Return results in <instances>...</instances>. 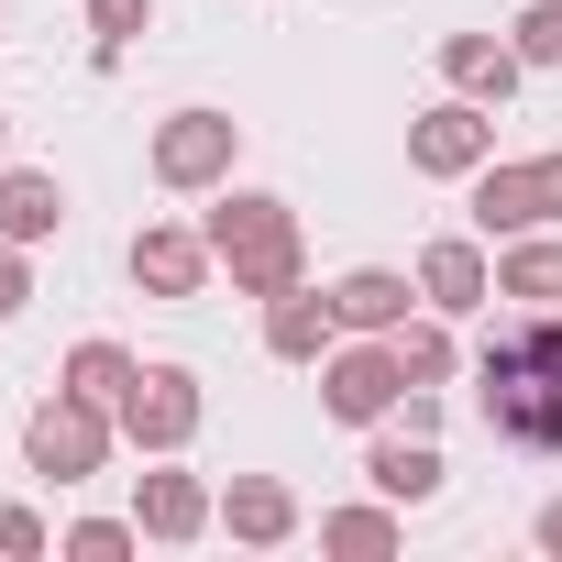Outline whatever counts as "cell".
Listing matches in <instances>:
<instances>
[{"instance_id": "1", "label": "cell", "mask_w": 562, "mask_h": 562, "mask_svg": "<svg viewBox=\"0 0 562 562\" xmlns=\"http://www.w3.org/2000/svg\"><path fill=\"white\" fill-rule=\"evenodd\" d=\"M474 419L518 452H562V310H529L474 353Z\"/></svg>"}, {"instance_id": "2", "label": "cell", "mask_w": 562, "mask_h": 562, "mask_svg": "<svg viewBox=\"0 0 562 562\" xmlns=\"http://www.w3.org/2000/svg\"><path fill=\"white\" fill-rule=\"evenodd\" d=\"M210 254H221V276H232V299H288L299 276H310V243H299V210L288 199H265V188H210Z\"/></svg>"}, {"instance_id": "3", "label": "cell", "mask_w": 562, "mask_h": 562, "mask_svg": "<svg viewBox=\"0 0 562 562\" xmlns=\"http://www.w3.org/2000/svg\"><path fill=\"white\" fill-rule=\"evenodd\" d=\"M111 441H122V419H111L100 397H78V386H56V397L23 408V463H34L45 485H89V474L111 463Z\"/></svg>"}, {"instance_id": "4", "label": "cell", "mask_w": 562, "mask_h": 562, "mask_svg": "<svg viewBox=\"0 0 562 562\" xmlns=\"http://www.w3.org/2000/svg\"><path fill=\"white\" fill-rule=\"evenodd\" d=\"M321 408H331L342 430H386V419L408 408V364H397V342H386V331H342V342L321 353Z\"/></svg>"}, {"instance_id": "5", "label": "cell", "mask_w": 562, "mask_h": 562, "mask_svg": "<svg viewBox=\"0 0 562 562\" xmlns=\"http://www.w3.org/2000/svg\"><path fill=\"white\" fill-rule=\"evenodd\" d=\"M463 188H474V232H485V243L540 232V221H562V144H551V155H485Z\"/></svg>"}, {"instance_id": "6", "label": "cell", "mask_w": 562, "mask_h": 562, "mask_svg": "<svg viewBox=\"0 0 562 562\" xmlns=\"http://www.w3.org/2000/svg\"><path fill=\"white\" fill-rule=\"evenodd\" d=\"M232 155H243V122H232V111H166V122H155V144H144L155 188H177V199L232 188Z\"/></svg>"}, {"instance_id": "7", "label": "cell", "mask_w": 562, "mask_h": 562, "mask_svg": "<svg viewBox=\"0 0 562 562\" xmlns=\"http://www.w3.org/2000/svg\"><path fill=\"white\" fill-rule=\"evenodd\" d=\"M199 419H210V397H199V375L188 364H144L133 375V397H122V441L155 463V452H188L199 441Z\"/></svg>"}, {"instance_id": "8", "label": "cell", "mask_w": 562, "mask_h": 562, "mask_svg": "<svg viewBox=\"0 0 562 562\" xmlns=\"http://www.w3.org/2000/svg\"><path fill=\"white\" fill-rule=\"evenodd\" d=\"M485 155H496V111H485V100H463V89H452V100H430V111L408 122V166H419V177H474Z\"/></svg>"}, {"instance_id": "9", "label": "cell", "mask_w": 562, "mask_h": 562, "mask_svg": "<svg viewBox=\"0 0 562 562\" xmlns=\"http://www.w3.org/2000/svg\"><path fill=\"white\" fill-rule=\"evenodd\" d=\"M210 276H221L210 232H188V221H144V232H133V288H144V299H199Z\"/></svg>"}, {"instance_id": "10", "label": "cell", "mask_w": 562, "mask_h": 562, "mask_svg": "<svg viewBox=\"0 0 562 562\" xmlns=\"http://www.w3.org/2000/svg\"><path fill=\"white\" fill-rule=\"evenodd\" d=\"M133 518H144V540H199V529H221V496L177 452H155V474H133Z\"/></svg>"}, {"instance_id": "11", "label": "cell", "mask_w": 562, "mask_h": 562, "mask_svg": "<svg viewBox=\"0 0 562 562\" xmlns=\"http://www.w3.org/2000/svg\"><path fill=\"white\" fill-rule=\"evenodd\" d=\"M419 299H430L441 321H474V310L496 299V254H485L474 232H441V243L419 254Z\"/></svg>"}, {"instance_id": "12", "label": "cell", "mask_w": 562, "mask_h": 562, "mask_svg": "<svg viewBox=\"0 0 562 562\" xmlns=\"http://www.w3.org/2000/svg\"><path fill=\"white\" fill-rule=\"evenodd\" d=\"M419 310H430V299L408 288L397 265H353V276H331V321H342V331H408Z\"/></svg>"}, {"instance_id": "13", "label": "cell", "mask_w": 562, "mask_h": 562, "mask_svg": "<svg viewBox=\"0 0 562 562\" xmlns=\"http://www.w3.org/2000/svg\"><path fill=\"white\" fill-rule=\"evenodd\" d=\"M441 78H452L463 100L507 111V100H518V78H529V56H518L507 34H441Z\"/></svg>"}, {"instance_id": "14", "label": "cell", "mask_w": 562, "mask_h": 562, "mask_svg": "<svg viewBox=\"0 0 562 562\" xmlns=\"http://www.w3.org/2000/svg\"><path fill=\"white\" fill-rule=\"evenodd\" d=\"M331 342H342V321H331V288H310V276H299L288 299H265V353H276V364H321Z\"/></svg>"}, {"instance_id": "15", "label": "cell", "mask_w": 562, "mask_h": 562, "mask_svg": "<svg viewBox=\"0 0 562 562\" xmlns=\"http://www.w3.org/2000/svg\"><path fill=\"white\" fill-rule=\"evenodd\" d=\"M67 232V177L56 166H0V243H56Z\"/></svg>"}, {"instance_id": "16", "label": "cell", "mask_w": 562, "mask_h": 562, "mask_svg": "<svg viewBox=\"0 0 562 562\" xmlns=\"http://www.w3.org/2000/svg\"><path fill=\"white\" fill-rule=\"evenodd\" d=\"M221 529H232L243 551H276V540H299V496L276 485V474H232V485H221Z\"/></svg>"}, {"instance_id": "17", "label": "cell", "mask_w": 562, "mask_h": 562, "mask_svg": "<svg viewBox=\"0 0 562 562\" xmlns=\"http://www.w3.org/2000/svg\"><path fill=\"white\" fill-rule=\"evenodd\" d=\"M496 299H562V221H540V232H507L496 243Z\"/></svg>"}, {"instance_id": "18", "label": "cell", "mask_w": 562, "mask_h": 562, "mask_svg": "<svg viewBox=\"0 0 562 562\" xmlns=\"http://www.w3.org/2000/svg\"><path fill=\"white\" fill-rule=\"evenodd\" d=\"M364 485H375V496H397V507H430V496H441V452L386 430V441L364 452Z\"/></svg>"}, {"instance_id": "19", "label": "cell", "mask_w": 562, "mask_h": 562, "mask_svg": "<svg viewBox=\"0 0 562 562\" xmlns=\"http://www.w3.org/2000/svg\"><path fill=\"white\" fill-rule=\"evenodd\" d=\"M408 529H397V496H375V507H331L321 518V551H342V562H386Z\"/></svg>"}, {"instance_id": "20", "label": "cell", "mask_w": 562, "mask_h": 562, "mask_svg": "<svg viewBox=\"0 0 562 562\" xmlns=\"http://www.w3.org/2000/svg\"><path fill=\"white\" fill-rule=\"evenodd\" d=\"M386 342H397L408 386H430V397H441V386L463 375V342H452V321H441V310H430V321H408V331H386Z\"/></svg>"}, {"instance_id": "21", "label": "cell", "mask_w": 562, "mask_h": 562, "mask_svg": "<svg viewBox=\"0 0 562 562\" xmlns=\"http://www.w3.org/2000/svg\"><path fill=\"white\" fill-rule=\"evenodd\" d=\"M133 375H144V364H133V353H122V342H78V353H67V375H56V386H78V397H100V408H111V419H122V397H133Z\"/></svg>"}, {"instance_id": "22", "label": "cell", "mask_w": 562, "mask_h": 562, "mask_svg": "<svg viewBox=\"0 0 562 562\" xmlns=\"http://www.w3.org/2000/svg\"><path fill=\"white\" fill-rule=\"evenodd\" d=\"M507 45H518L529 67H562V0H529V12L507 23Z\"/></svg>"}, {"instance_id": "23", "label": "cell", "mask_w": 562, "mask_h": 562, "mask_svg": "<svg viewBox=\"0 0 562 562\" xmlns=\"http://www.w3.org/2000/svg\"><path fill=\"white\" fill-rule=\"evenodd\" d=\"M133 540H144V518H78V529H67L56 551H78V562H122Z\"/></svg>"}, {"instance_id": "24", "label": "cell", "mask_w": 562, "mask_h": 562, "mask_svg": "<svg viewBox=\"0 0 562 562\" xmlns=\"http://www.w3.org/2000/svg\"><path fill=\"white\" fill-rule=\"evenodd\" d=\"M155 23V0H89V45H133Z\"/></svg>"}, {"instance_id": "25", "label": "cell", "mask_w": 562, "mask_h": 562, "mask_svg": "<svg viewBox=\"0 0 562 562\" xmlns=\"http://www.w3.org/2000/svg\"><path fill=\"white\" fill-rule=\"evenodd\" d=\"M45 551H56V529L34 507H0V562H45Z\"/></svg>"}, {"instance_id": "26", "label": "cell", "mask_w": 562, "mask_h": 562, "mask_svg": "<svg viewBox=\"0 0 562 562\" xmlns=\"http://www.w3.org/2000/svg\"><path fill=\"white\" fill-rule=\"evenodd\" d=\"M34 310V243H0V321Z\"/></svg>"}, {"instance_id": "27", "label": "cell", "mask_w": 562, "mask_h": 562, "mask_svg": "<svg viewBox=\"0 0 562 562\" xmlns=\"http://www.w3.org/2000/svg\"><path fill=\"white\" fill-rule=\"evenodd\" d=\"M529 540H540V551H551V562H562V496H551V507H540V518H529Z\"/></svg>"}, {"instance_id": "28", "label": "cell", "mask_w": 562, "mask_h": 562, "mask_svg": "<svg viewBox=\"0 0 562 562\" xmlns=\"http://www.w3.org/2000/svg\"><path fill=\"white\" fill-rule=\"evenodd\" d=\"M0 166H12V111H0Z\"/></svg>"}, {"instance_id": "29", "label": "cell", "mask_w": 562, "mask_h": 562, "mask_svg": "<svg viewBox=\"0 0 562 562\" xmlns=\"http://www.w3.org/2000/svg\"><path fill=\"white\" fill-rule=\"evenodd\" d=\"M0 23H12V0H0Z\"/></svg>"}]
</instances>
